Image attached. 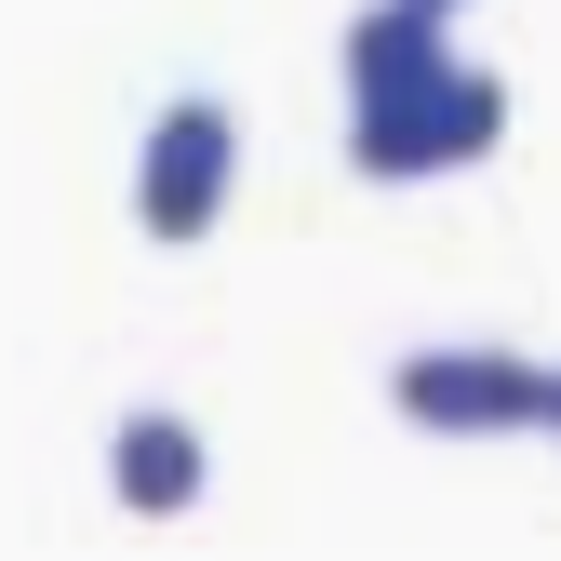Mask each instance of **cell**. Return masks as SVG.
Masks as SVG:
<instances>
[{"mask_svg":"<svg viewBox=\"0 0 561 561\" xmlns=\"http://www.w3.org/2000/svg\"><path fill=\"white\" fill-rule=\"evenodd\" d=\"M508 148V81L495 67H414V81L388 94H347V161H362L375 187H428V174H468V161H495Z\"/></svg>","mask_w":561,"mask_h":561,"instance_id":"1","label":"cell"},{"mask_svg":"<svg viewBox=\"0 0 561 561\" xmlns=\"http://www.w3.org/2000/svg\"><path fill=\"white\" fill-rule=\"evenodd\" d=\"M228 174H241V107H228V94H174V107L148 121V161H134V228L174 241V254L215 241Z\"/></svg>","mask_w":561,"mask_h":561,"instance_id":"2","label":"cell"},{"mask_svg":"<svg viewBox=\"0 0 561 561\" xmlns=\"http://www.w3.org/2000/svg\"><path fill=\"white\" fill-rule=\"evenodd\" d=\"M401 428H442V442H508V428H548V362L522 347H414L388 375Z\"/></svg>","mask_w":561,"mask_h":561,"instance_id":"3","label":"cell"},{"mask_svg":"<svg viewBox=\"0 0 561 561\" xmlns=\"http://www.w3.org/2000/svg\"><path fill=\"white\" fill-rule=\"evenodd\" d=\"M107 481H121V508L134 522H174V508H201V428L187 414H121V442H107Z\"/></svg>","mask_w":561,"mask_h":561,"instance_id":"4","label":"cell"},{"mask_svg":"<svg viewBox=\"0 0 561 561\" xmlns=\"http://www.w3.org/2000/svg\"><path fill=\"white\" fill-rule=\"evenodd\" d=\"M442 27H455L442 0H362V14H347V94H388V81H414V67H442L455 54Z\"/></svg>","mask_w":561,"mask_h":561,"instance_id":"5","label":"cell"},{"mask_svg":"<svg viewBox=\"0 0 561 561\" xmlns=\"http://www.w3.org/2000/svg\"><path fill=\"white\" fill-rule=\"evenodd\" d=\"M548 442H561V375H548Z\"/></svg>","mask_w":561,"mask_h":561,"instance_id":"6","label":"cell"},{"mask_svg":"<svg viewBox=\"0 0 561 561\" xmlns=\"http://www.w3.org/2000/svg\"><path fill=\"white\" fill-rule=\"evenodd\" d=\"M442 14H468V0H442Z\"/></svg>","mask_w":561,"mask_h":561,"instance_id":"7","label":"cell"}]
</instances>
